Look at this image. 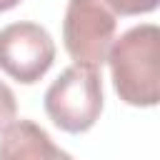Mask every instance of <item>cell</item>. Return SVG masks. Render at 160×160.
<instances>
[{
  "instance_id": "obj_2",
  "label": "cell",
  "mask_w": 160,
  "mask_h": 160,
  "mask_svg": "<svg viewBox=\"0 0 160 160\" xmlns=\"http://www.w3.org/2000/svg\"><path fill=\"white\" fill-rule=\"evenodd\" d=\"M45 112L65 132H88L102 112V80L98 70L70 65L45 90Z\"/></svg>"
},
{
  "instance_id": "obj_7",
  "label": "cell",
  "mask_w": 160,
  "mask_h": 160,
  "mask_svg": "<svg viewBox=\"0 0 160 160\" xmlns=\"http://www.w3.org/2000/svg\"><path fill=\"white\" fill-rule=\"evenodd\" d=\"M18 115V102H15V92L0 80V132L15 120Z\"/></svg>"
},
{
  "instance_id": "obj_8",
  "label": "cell",
  "mask_w": 160,
  "mask_h": 160,
  "mask_svg": "<svg viewBox=\"0 0 160 160\" xmlns=\"http://www.w3.org/2000/svg\"><path fill=\"white\" fill-rule=\"evenodd\" d=\"M18 2H20V0H0V12H5V10H12Z\"/></svg>"
},
{
  "instance_id": "obj_3",
  "label": "cell",
  "mask_w": 160,
  "mask_h": 160,
  "mask_svg": "<svg viewBox=\"0 0 160 160\" xmlns=\"http://www.w3.org/2000/svg\"><path fill=\"white\" fill-rule=\"evenodd\" d=\"M118 15L108 0H68L62 42L80 68L100 70L115 42Z\"/></svg>"
},
{
  "instance_id": "obj_6",
  "label": "cell",
  "mask_w": 160,
  "mask_h": 160,
  "mask_svg": "<svg viewBox=\"0 0 160 160\" xmlns=\"http://www.w3.org/2000/svg\"><path fill=\"white\" fill-rule=\"evenodd\" d=\"M108 2L115 10V15H142L152 12L160 0H108Z\"/></svg>"
},
{
  "instance_id": "obj_4",
  "label": "cell",
  "mask_w": 160,
  "mask_h": 160,
  "mask_svg": "<svg viewBox=\"0 0 160 160\" xmlns=\"http://www.w3.org/2000/svg\"><path fill=\"white\" fill-rule=\"evenodd\" d=\"M55 60V40L38 22H10L0 30V70L18 82H38Z\"/></svg>"
},
{
  "instance_id": "obj_5",
  "label": "cell",
  "mask_w": 160,
  "mask_h": 160,
  "mask_svg": "<svg viewBox=\"0 0 160 160\" xmlns=\"http://www.w3.org/2000/svg\"><path fill=\"white\" fill-rule=\"evenodd\" d=\"M0 160H72L32 120H12L0 132Z\"/></svg>"
},
{
  "instance_id": "obj_1",
  "label": "cell",
  "mask_w": 160,
  "mask_h": 160,
  "mask_svg": "<svg viewBox=\"0 0 160 160\" xmlns=\"http://www.w3.org/2000/svg\"><path fill=\"white\" fill-rule=\"evenodd\" d=\"M115 92L135 108H152L160 100V30L152 22L135 25L115 38L108 52Z\"/></svg>"
}]
</instances>
